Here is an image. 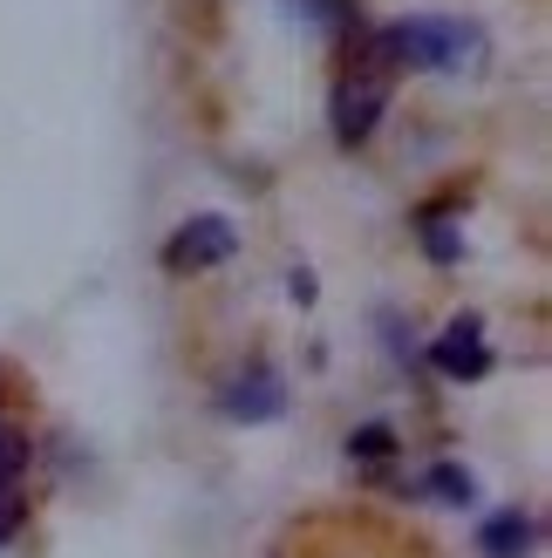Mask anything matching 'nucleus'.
Segmentation results:
<instances>
[{"label": "nucleus", "instance_id": "6", "mask_svg": "<svg viewBox=\"0 0 552 558\" xmlns=\"http://www.w3.org/2000/svg\"><path fill=\"white\" fill-rule=\"evenodd\" d=\"M539 538V524L526 511H499V518H484V532H478V551L484 558H526Z\"/></svg>", "mask_w": 552, "mask_h": 558}, {"label": "nucleus", "instance_id": "10", "mask_svg": "<svg viewBox=\"0 0 552 558\" xmlns=\"http://www.w3.org/2000/svg\"><path fill=\"white\" fill-rule=\"evenodd\" d=\"M21 524H27V505L14 490H0V545H14L21 538Z\"/></svg>", "mask_w": 552, "mask_h": 558}, {"label": "nucleus", "instance_id": "8", "mask_svg": "<svg viewBox=\"0 0 552 558\" xmlns=\"http://www.w3.org/2000/svg\"><path fill=\"white\" fill-rule=\"evenodd\" d=\"M27 457H35V442H27L14 423H0V490H14V477L27 470Z\"/></svg>", "mask_w": 552, "mask_h": 558}, {"label": "nucleus", "instance_id": "9", "mask_svg": "<svg viewBox=\"0 0 552 558\" xmlns=\"http://www.w3.org/2000/svg\"><path fill=\"white\" fill-rule=\"evenodd\" d=\"M396 450V436L382 429V423H369V429H355L348 436V457H362V463H375V457H389Z\"/></svg>", "mask_w": 552, "mask_h": 558}, {"label": "nucleus", "instance_id": "4", "mask_svg": "<svg viewBox=\"0 0 552 558\" xmlns=\"http://www.w3.org/2000/svg\"><path fill=\"white\" fill-rule=\"evenodd\" d=\"M430 368L444 375V381H478V375H491L484 320H478V314L451 320V327H444V333H436V341H430Z\"/></svg>", "mask_w": 552, "mask_h": 558}, {"label": "nucleus", "instance_id": "11", "mask_svg": "<svg viewBox=\"0 0 552 558\" xmlns=\"http://www.w3.org/2000/svg\"><path fill=\"white\" fill-rule=\"evenodd\" d=\"M308 14H314V21H327V27H355V21H362V8H355V0H314Z\"/></svg>", "mask_w": 552, "mask_h": 558}, {"label": "nucleus", "instance_id": "1", "mask_svg": "<svg viewBox=\"0 0 552 558\" xmlns=\"http://www.w3.org/2000/svg\"><path fill=\"white\" fill-rule=\"evenodd\" d=\"M478 54V35L464 21H396L369 41L375 69H464Z\"/></svg>", "mask_w": 552, "mask_h": 558}, {"label": "nucleus", "instance_id": "7", "mask_svg": "<svg viewBox=\"0 0 552 558\" xmlns=\"http://www.w3.org/2000/svg\"><path fill=\"white\" fill-rule=\"evenodd\" d=\"M423 490L436 497V505H471V497H478V477H471V470H457V463H430V470H423Z\"/></svg>", "mask_w": 552, "mask_h": 558}, {"label": "nucleus", "instance_id": "3", "mask_svg": "<svg viewBox=\"0 0 552 558\" xmlns=\"http://www.w3.org/2000/svg\"><path fill=\"white\" fill-rule=\"evenodd\" d=\"M218 409L232 415V423H273V415L287 409V388H280V368H266V361H253V368L226 375V388H218Z\"/></svg>", "mask_w": 552, "mask_h": 558}, {"label": "nucleus", "instance_id": "5", "mask_svg": "<svg viewBox=\"0 0 552 558\" xmlns=\"http://www.w3.org/2000/svg\"><path fill=\"white\" fill-rule=\"evenodd\" d=\"M232 245H239V232L226 226V218H191V226L164 245V266L171 272H199V266H226L232 259Z\"/></svg>", "mask_w": 552, "mask_h": 558}, {"label": "nucleus", "instance_id": "2", "mask_svg": "<svg viewBox=\"0 0 552 558\" xmlns=\"http://www.w3.org/2000/svg\"><path fill=\"white\" fill-rule=\"evenodd\" d=\"M382 109H389V69H362V75H341L335 96H327V123H335L341 144H369Z\"/></svg>", "mask_w": 552, "mask_h": 558}]
</instances>
